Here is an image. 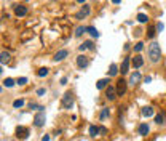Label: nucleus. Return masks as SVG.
Segmentation results:
<instances>
[{
  "label": "nucleus",
  "instance_id": "16",
  "mask_svg": "<svg viewBox=\"0 0 166 141\" xmlns=\"http://www.w3.org/2000/svg\"><path fill=\"white\" fill-rule=\"evenodd\" d=\"M109 83H110V82H109V79H101V80H97V82H96V88L102 90V88H105Z\"/></svg>",
  "mask_w": 166,
  "mask_h": 141
},
{
  "label": "nucleus",
  "instance_id": "21",
  "mask_svg": "<svg viewBox=\"0 0 166 141\" xmlns=\"http://www.w3.org/2000/svg\"><path fill=\"white\" fill-rule=\"evenodd\" d=\"M86 32V28L85 26H78V28L75 29V37H80L82 34H85Z\"/></svg>",
  "mask_w": 166,
  "mask_h": 141
},
{
  "label": "nucleus",
  "instance_id": "28",
  "mask_svg": "<svg viewBox=\"0 0 166 141\" xmlns=\"http://www.w3.org/2000/svg\"><path fill=\"white\" fill-rule=\"evenodd\" d=\"M156 28H149V31H147V37H149V39H153V37H155V34H156Z\"/></svg>",
  "mask_w": 166,
  "mask_h": 141
},
{
  "label": "nucleus",
  "instance_id": "1",
  "mask_svg": "<svg viewBox=\"0 0 166 141\" xmlns=\"http://www.w3.org/2000/svg\"><path fill=\"white\" fill-rule=\"evenodd\" d=\"M149 58L152 63H158L160 58H161V48L156 42H152L149 47Z\"/></svg>",
  "mask_w": 166,
  "mask_h": 141
},
{
  "label": "nucleus",
  "instance_id": "31",
  "mask_svg": "<svg viewBox=\"0 0 166 141\" xmlns=\"http://www.w3.org/2000/svg\"><path fill=\"white\" fill-rule=\"evenodd\" d=\"M26 83H27L26 77H19V79H18V85H26Z\"/></svg>",
  "mask_w": 166,
  "mask_h": 141
},
{
  "label": "nucleus",
  "instance_id": "34",
  "mask_svg": "<svg viewBox=\"0 0 166 141\" xmlns=\"http://www.w3.org/2000/svg\"><path fill=\"white\" fill-rule=\"evenodd\" d=\"M45 93H46V90H45V88H38V90H37V95H38V96H43Z\"/></svg>",
  "mask_w": 166,
  "mask_h": 141
},
{
  "label": "nucleus",
  "instance_id": "24",
  "mask_svg": "<svg viewBox=\"0 0 166 141\" xmlns=\"http://www.w3.org/2000/svg\"><path fill=\"white\" fill-rule=\"evenodd\" d=\"M24 106V100H14L13 101V107L14 109H19V107Z\"/></svg>",
  "mask_w": 166,
  "mask_h": 141
},
{
  "label": "nucleus",
  "instance_id": "33",
  "mask_svg": "<svg viewBox=\"0 0 166 141\" xmlns=\"http://www.w3.org/2000/svg\"><path fill=\"white\" fill-rule=\"evenodd\" d=\"M155 28H156V31H158V32H161L163 29H165V24H163V23H158V24H156Z\"/></svg>",
  "mask_w": 166,
  "mask_h": 141
},
{
  "label": "nucleus",
  "instance_id": "26",
  "mask_svg": "<svg viewBox=\"0 0 166 141\" xmlns=\"http://www.w3.org/2000/svg\"><path fill=\"white\" fill-rule=\"evenodd\" d=\"M10 61V53L8 52H2V64H5V63Z\"/></svg>",
  "mask_w": 166,
  "mask_h": 141
},
{
  "label": "nucleus",
  "instance_id": "11",
  "mask_svg": "<svg viewBox=\"0 0 166 141\" xmlns=\"http://www.w3.org/2000/svg\"><path fill=\"white\" fill-rule=\"evenodd\" d=\"M16 135H18V138H21V140H26V138L29 136V130L26 127H18L16 128Z\"/></svg>",
  "mask_w": 166,
  "mask_h": 141
},
{
  "label": "nucleus",
  "instance_id": "2",
  "mask_svg": "<svg viewBox=\"0 0 166 141\" xmlns=\"http://www.w3.org/2000/svg\"><path fill=\"white\" fill-rule=\"evenodd\" d=\"M61 104L64 109H70V107L73 106V95L72 93L70 91L64 93V96H62V100H61Z\"/></svg>",
  "mask_w": 166,
  "mask_h": 141
},
{
  "label": "nucleus",
  "instance_id": "20",
  "mask_svg": "<svg viewBox=\"0 0 166 141\" xmlns=\"http://www.w3.org/2000/svg\"><path fill=\"white\" fill-rule=\"evenodd\" d=\"M86 32H90L91 37H99V31H97L94 26H88V28H86Z\"/></svg>",
  "mask_w": 166,
  "mask_h": 141
},
{
  "label": "nucleus",
  "instance_id": "38",
  "mask_svg": "<svg viewBox=\"0 0 166 141\" xmlns=\"http://www.w3.org/2000/svg\"><path fill=\"white\" fill-rule=\"evenodd\" d=\"M77 2H78V3H85V0H77Z\"/></svg>",
  "mask_w": 166,
  "mask_h": 141
},
{
  "label": "nucleus",
  "instance_id": "25",
  "mask_svg": "<svg viewBox=\"0 0 166 141\" xmlns=\"http://www.w3.org/2000/svg\"><path fill=\"white\" fill-rule=\"evenodd\" d=\"M155 124H158V125L165 124V116H163V114H158V116L155 117Z\"/></svg>",
  "mask_w": 166,
  "mask_h": 141
},
{
  "label": "nucleus",
  "instance_id": "14",
  "mask_svg": "<svg viewBox=\"0 0 166 141\" xmlns=\"http://www.w3.org/2000/svg\"><path fill=\"white\" fill-rule=\"evenodd\" d=\"M129 61H131L129 58H124V59H123V63H121V67H120L121 74H126V72H128V69H129Z\"/></svg>",
  "mask_w": 166,
  "mask_h": 141
},
{
  "label": "nucleus",
  "instance_id": "5",
  "mask_svg": "<svg viewBox=\"0 0 166 141\" xmlns=\"http://www.w3.org/2000/svg\"><path fill=\"white\" fill-rule=\"evenodd\" d=\"M90 13H91V7H90V5H83L82 10L75 14V18H77V19H85L86 16H90Z\"/></svg>",
  "mask_w": 166,
  "mask_h": 141
},
{
  "label": "nucleus",
  "instance_id": "10",
  "mask_svg": "<svg viewBox=\"0 0 166 141\" xmlns=\"http://www.w3.org/2000/svg\"><path fill=\"white\" fill-rule=\"evenodd\" d=\"M67 55H69V50L62 48V50H59V52L56 53V55H54V58H53V59H54L56 63H58V61H62V59H66V58H67Z\"/></svg>",
  "mask_w": 166,
  "mask_h": 141
},
{
  "label": "nucleus",
  "instance_id": "3",
  "mask_svg": "<svg viewBox=\"0 0 166 141\" xmlns=\"http://www.w3.org/2000/svg\"><path fill=\"white\" fill-rule=\"evenodd\" d=\"M45 120H46L45 112L40 111V112H37V114H35V117H34V125H35V127H43V125H45Z\"/></svg>",
  "mask_w": 166,
  "mask_h": 141
},
{
  "label": "nucleus",
  "instance_id": "30",
  "mask_svg": "<svg viewBox=\"0 0 166 141\" xmlns=\"http://www.w3.org/2000/svg\"><path fill=\"white\" fill-rule=\"evenodd\" d=\"M107 116H109V109H107V107H102V111H101V116H99L101 120H104Z\"/></svg>",
  "mask_w": 166,
  "mask_h": 141
},
{
  "label": "nucleus",
  "instance_id": "29",
  "mask_svg": "<svg viewBox=\"0 0 166 141\" xmlns=\"http://www.w3.org/2000/svg\"><path fill=\"white\" fill-rule=\"evenodd\" d=\"M142 50H144V43H142V42H137V43L134 45V52L139 53V52H142Z\"/></svg>",
  "mask_w": 166,
  "mask_h": 141
},
{
  "label": "nucleus",
  "instance_id": "23",
  "mask_svg": "<svg viewBox=\"0 0 166 141\" xmlns=\"http://www.w3.org/2000/svg\"><path fill=\"white\" fill-rule=\"evenodd\" d=\"M137 21L144 24V23H147V21H149V16H147V14H144V13H139L137 14Z\"/></svg>",
  "mask_w": 166,
  "mask_h": 141
},
{
  "label": "nucleus",
  "instance_id": "4",
  "mask_svg": "<svg viewBox=\"0 0 166 141\" xmlns=\"http://www.w3.org/2000/svg\"><path fill=\"white\" fill-rule=\"evenodd\" d=\"M126 87H128V82L123 79H118L117 80V93L118 96H123L124 93H126Z\"/></svg>",
  "mask_w": 166,
  "mask_h": 141
},
{
  "label": "nucleus",
  "instance_id": "37",
  "mask_svg": "<svg viewBox=\"0 0 166 141\" xmlns=\"http://www.w3.org/2000/svg\"><path fill=\"white\" fill-rule=\"evenodd\" d=\"M120 2H121V0H112V3H115V5H118Z\"/></svg>",
  "mask_w": 166,
  "mask_h": 141
},
{
  "label": "nucleus",
  "instance_id": "27",
  "mask_svg": "<svg viewBox=\"0 0 166 141\" xmlns=\"http://www.w3.org/2000/svg\"><path fill=\"white\" fill-rule=\"evenodd\" d=\"M3 85H5V87H8V88H11V87L14 85V80H13V79H10V77H7V79L3 80Z\"/></svg>",
  "mask_w": 166,
  "mask_h": 141
},
{
  "label": "nucleus",
  "instance_id": "9",
  "mask_svg": "<svg viewBox=\"0 0 166 141\" xmlns=\"http://www.w3.org/2000/svg\"><path fill=\"white\" fill-rule=\"evenodd\" d=\"M14 14L19 18L26 16V14H27V7H24V5H16V7H14Z\"/></svg>",
  "mask_w": 166,
  "mask_h": 141
},
{
  "label": "nucleus",
  "instance_id": "15",
  "mask_svg": "<svg viewBox=\"0 0 166 141\" xmlns=\"http://www.w3.org/2000/svg\"><path fill=\"white\" fill-rule=\"evenodd\" d=\"M78 48H80V52H85V50H88V48L93 50L94 47H93V42H91V40H86V42H83V43L80 45Z\"/></svg>",
  "mask_w": 166,
  "mask_h": 141
},
{
  "label": "nucleus",
  "instance_id": "6",
  "mask_svg": "<svg viewBox=\"0 0 166 141\" xmlns=\"http://www.w3.org/2000/svg\"><path fill=\"white\" fill-rule=\"evenodd\" d=\"M117 96H118L117 88H114V87H107V88H105V98H107L109 101H114Z\"/></svg>",
  "mask_w": 166,
  "mask_h": 141
},
{
  "label": "nucleus",
  "instance_id": "36",
  "mask_svg": "<svg viewBox=\"0 0 166 141\" xmlns=\"http://www.w3.org/2000/svg\"><path fill=\"white\" fill-rule=\"evenodd\" d=\"M66 83H67V79H66V77H62V79H61V85H66Z\"/></svg>",
  "mask_w": 166,
  "mask_h": 141
},
{
  "label": "nucleus",
  "instance_id": "8",
  "mask_svg": "<svg viewBox=\"0 0 166 141\" xmlns=\"http://www.w3.org/2000/svg\"><path fill=\"white\" fill-rule=\"evenodd\" d=\"M139 82H141V72H139V71H134V72L131 74V77H129L128 85H133V87H134L136 83H139Z\"/></svg>",
  "mask_w": 166,
  "mask_h": 141
},
{
  "label": "nucleus",
  "instance_id": "7",
  "mask_svg": "<svg viewBox=\"0 0 166 141\" xmlns=\"http://www.w3.org/2000/svg\"><path fill=\"white\" fill-rule=\"evenodd\" d=\"M88 64H90V59H88L85 55H78V56H77V66H78V67L85 69V67H88Z\"/></svg>",
  "mask_w": 166,
  "mask_h": 141
},
{
  "label": "nucleus",
  "instance_id": "17",
  "mask_svg": "<svg viewBox=\"0 0 166 141\" xmlns=\"http://www.w3.org/2000/svg\"><path fill=\"white\" fill-rule=\"evenodd\" d=\"M88 131H90V135H91V136H97V135L101 133V128L97 127V125H90Z\"/></svg>",
  "mask_w": 166,
  "mask_h": 141
},
{
  "label": "nucleus",
  "instance_id": "12",
  "mask_svg": "<svg viewBox=\"0 0 166 141\" xmlns=\"http://www.w3.org/2000/svg\"><path fill=\"white\" fill-rule=\"evenodd\" d=\"M149 131H150V128H149V125H147V124H141V125H139V128H137V133L141 135V136H147Z\"/></svg>",
  "mask_w": 166,
  "mask_h": 141
},
{
  "label": "nucleus",
  "instance_id": "32",
  "mask_svg": "<svg viewBox=\"0 0 166 141\" xmlns=\"http://www.w3.org/2000/svg\"><path fill=\"white\" fill-rule=\"evenodd\" d=\"M31 109H45V107L43 106H38V104H35V103H31Z\"/></svg>",
  "mask_w": 166,
  "mask_h": 141
},
{
  "label": "nucleus",
  "instance_id": "13",
  "mask_svg": "<svg viewBox=\"0 0 166 141\" xmlns=\"http://www.w3.org/2000/svg\"><path fill=\"white\" fill-rule=\"evenodd\" d=\"M142 64H144V58H142L141 55H137V56H134V58H133V66H134L136 69L141 67Z\"/></svg>",
  "mask_w": 166,
  "mask_h": 141
},
{
  "label": "nucleus",
  "instance_id": "35",
  "mask_svg": "<svg viewBox=\"0 0 166 141\" xmlns=\"http://www.w3.org/2000/svg\"><path fill=\"white\" fill-rule=\"evenodd\" d=\"M42 141H50V135H43V136H42Z\"/></svg>",
  "mask_w": 166,
  "mask_h": 141
},
{
  "label": "nucleus",
  "instance_id": "22",
  "mask_svg": "<svg viewBox=\"0 0 166 141\" xmlns=\"http://www.w3.org/2000/svg\"><path fill=\"white\" fill-rule=\"evenodd\" d=\"M48 72H50L48 67H42V69H38L37 76H38V77H46V76H48Z\"/></svg>",
  "mask_w": 166,
  "mask_h": 141
},
{
  "label": "nucleus",
  "instance_id": "18",
  "mask_svg": "<svg viewBox=\"0 0 166 141\" xmlns=\"http://www.w3.org/2000/svg\"><path fill=\"white\" fill-rule=\"evenodd\" d=\"M142 116L144 117H150V116H153V109L150 106H145V107H142Z\"/></svg>",
  "mask_w": 166,
  "mask_h": 141
},
{
  "label": "nucleus",
  "instance_id": "19",
  "mask_svg": "<svg viewBox=\"0 0 166 141\" xmlns=\"http://www.w3.org/2000/svg\"><path fill=\"white\" fill-rule=\"evenodd\" d=\"M118 72H120V71H118V66L115 64V63H114V64H110V69H109V76H110V77H115Z\"/></svg>",
  "mask_w": 166,
  "mask_h": 141
}]
</instances>
